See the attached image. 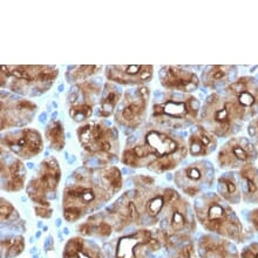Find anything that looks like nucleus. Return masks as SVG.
I'll list each match as a JSON object with an SVG mask.
<instances>
[{
  "label": "nucleus",
  "instance_id": "f257e3e1",
  "mask_svg": "<svg viewBox=\"0 0 258 258\" xmlns=\"http://www.w3.org/2000/svg\"><path fill=\"white\" fill-rule=\"evenodd\" d=\"M55 66H2V87L24 95L47 92L58 78Z\"/></svg>",
  "mask_w": 258,
  "mask_h": 258
},
{
  "label": "nucleus",
  "instance_id": "f03ea898",
  "mask_svg": "<svg viewBox=\"0 0 258 258\" xmlns=\"http://www.w3.org/2000/svg\"><path fill=\"white\" fill-rule=\"evenodd\" d=\"M200 121L201 126L207 131L220 138H224L237 131L244 119L224 93L220 94L214 92L201 106Z\"/></svg>",
  "mask_w": 258,
  "mask_h": 258
},
{
  "label": "nucleus",
  "instance_id": "7ed1b4c3",
  "mask_svg": "<svg viewBox=\"0 0 258 258\" xmlns=\"http://www.w3.org/2000/svg\"><path fill=\"white\" fill-rule=\"evenodd\" d=\"M201 102L194 95L166 93L152 108V119L156 123L171 128H184L199 120Z\"/></svg>",
  "mask_w": 258,
  "mask_h": 258
},
{
  "label": "nucleus",
  "instance_id": "20e7f679",
  "mask_svg": "<svg viewBox=\"0 0 258 258\" xmlns=\"http://www.w3.org/2000/svg\"><path fill=\"white\" fill-rule=\"evenodd\" d=\"M201 223L208 230L228 236L230 238H239L242 234V225L234 211L225 207L217 196L207 197L204 204L197 209Z\"/></svg>",
  "mask_w": 258,
  "mask_h": 258
},
{
  "label": "nucleus",
  "instance_id": "39448f33",
  "mask_svg": "<svg viewBox=\"0 0 258 258\" xmlns=\"http://www.w3.org/2000/svg\"><path fill=\"white\" fill-rule=\"evenodd\" d=\"M224 95L236 106L243 119L258 115V80L253 77H241L229 84Z\"/></svg>",
  "mask_w": 258,
  "mask_h": 258
},
{
  "label": "nucleus",
  "instance_id": "423d86ee",
  "mask_svg": "<svg viewBox=\"0 0 258 258\" xmlns=\"http://www.w3.org/2000/svg\"><path fill=\"white\" fill-rule=\"evenodd\" d=\"M150 91L146 86H139L126 92L124 99L117 106L116 121L128 128H138L143 122L148 110Z\"/></svg>",
  "mask_w": 258,
  "mask_h": 258
},
{
  "label": "nucleus",
  "instance_id": "0eeeda50",
  "mask_svg": "<svg viewBox=\"0 0 258 258\" xmlns=\"http://www.w3.org/2000/svg\"><path fill=\"white\" fill-rule=\"evenodd\" d=\"M79 141L89 153H108L113 148L116 133L100 122H89L78 131Z\"/></svg>",
  "mask_w": 258,
  "mask_h": 258
},
{
  "label": "nucleus",
  "instance_id": "6e6552de",
  "mask_svg": "<svg viewBox=\"0 0 258 258\" xmlns=\"http://www.w3.org/2000/svg\"><path fill=\"white\" fill-rule=\"evenodd\" d=\"M160 84L169 92L189 94L199 88L201 79L187 67L164 66L160 70Z\"/></svg>",
  "mask_w": 258,
  "mask_h": 258
},
{
  "label": "nucleus",
  "instance_id": "1a4fd4ad",
  "mask_svg": "<svg viewBox=\"0 0 258 258\" xmlns=\"http://www.w3.org/2000/svg\"><path fill=\"white\" fill-rule=\"evenodd\" d=\"M100 86L93 81H84L72 93L70 101V115L77 122L89 119L93 114L95 100L100 95Z\"/></svg>",
  "mask_w": 258,
  "mask_h": 258
},
{
  "label": "nucleus",
  "instance_id": "9d476101",
  "mask_svg": "<svg viewBox=\"0 0 258 258\" xmlns=\"http://www.w3.org/2000/svg\"><path fill=\"white\" fill-rule=\"evenodd\" d=\"M41 166L42 173L40 177L31 182L28 195L35 203L48 208L49 203L46 200V192L54 191L58 187L60 178H61V170L55 159H47L42 162Z\"/></svg>",
  "mask_w": 258,
  "mask_h": 258
},
{
  "label": "nucleus",
  "instance_id": "9b49d317",
  "mask_svg": "<svg viewBox=\"0 0 258 258\" xmlns=\"http://www.w3.org/2000/svg\"><path fill=\"white\" fill-rule=\"evenodd\" d=\"M154 67L150 64H126L108 66L106 77L113 84L124 86H145L153 79Z\"/></svg>",
  "mask_w": 258,
  "mask_h": 258
},
{
  "label": "nucleus",
  "instance_id": "f8f14e48",
  "mask_svg": "<svg viewBox=\"0 0 258 258\" xmlns=\"http://www.w3.org/2000/svg\"><path fill=\"white\" fill-rule=\"evenodd\" d=\"M143 143L148 147L150 153L149 157H155L154 162L162 159H167V157H173V159L180 160L181 157L174 156L175 154H180V155H184L185 154L184 147L182 148L180 143H178L177 140L173 135L161 131H154V129H152V131L147 132Z\"/></svg>",
  "mask_w": 258,
  "mask_h": 258
},
{
  "label": "nucleus",
  "instance_id": "ddd939ff",
  "mask_svg": "<svg viewBox=\"0 0 258 258\" xmlns=\"http://www.w3.org/2000/svg\"><path fill=\"white\" fill-rule=\"evenodd\" d=\"M34 102L25 99L2 100V129L28 122L37 112Z\"/></svg>",
  "mask_w": 258,
  "mask_h": 258
},
{
  "label": "nucleus",
  "instance_id": "4468645a",
  "mask_svg": "<svg viewBox=\"0 0 258 258\" xmlns=\"http://www.w3.org/2000/svg\"><path fill=\"white\" fill-rule=\"evenodd\" d=\"M5 143L14 154L25 159L38 155L44 149L40 133L31 128L23 129L17 134L7 135Z\"/></svg>",
  "mask_w": 258,
  "mask_h": 258
},
{
  "label": "nucleus",
  "instance_id": "2eb2a0df",
  "mask_svg": "<svg viewBox=\"0 0 258 258\" xmlns=\"http://www.w3.org/2000/svg\"><path fill=\"white\" fill-rule=\"evenodd\" d=\"M256 150L249 140L232 139L218 153V163L222 168H236L239 163H249Z\"/></svg>",
  "mask_w": 258,
  "mask_h": 258
},
{
  "label": "nucleus",
  "instance_id": "dca6fc26",
  "mask_svg": "<svg viewBox=\"0 0 258 258\" xmlns=\"http://www.w3.org/2000/svg\"><path fill=\"white\" fill-rule=\"evenodd\" d=\"M217 141L213 133L202 126H197L191 132L188 141L189 153L191 156H206L216 148Z\"/></svg>",
  "mask_w": 258,
  "mask_h": 258
},
{
  "label": "nucleus",
  "instance_id": "f3484780",
  "mask_svg": "<svg viewBox=\"0 0 258 258\" xmlns=\"http://www.w3.org/2000/svg\"><path fill=\"white\" fill-rule=\"evenodd\" d=\"M236 73L235 66H225V64H214L208 66L203 71L201 81L208 88L216 89L221 86L231 84L230 79Z\"/></svg>",
  "mask_w": 258,
  "mask_h": 258
},
{
  "label": "nucleus",
  "instance_id": "a211bd4d",
  "mask_svg": "<svg viewBox=\"0 0 258 258\" xmlns=\"http://www.w3.org/2000/svg\"><path fill=\"white\" fill-rule=\"evenodd\" d=\"M206 176V170H204V167L201 163L190 164V166L182 170L181 173L177 174V177H182L184 181L188 182V184L182 189L189 196H195L196 194L201 191L200 185L197 183L203 181Z\"/></svg>",
  "mask_w": 258,
  "mask_h": 258
},
{
  "label": "nucleus",
  "instance_id": "6ab92c4d",
  "mask_svg": "<svg viewBox=\"0 0 258 258\" xmlns=\"http://www.w3.org/2000/svg\"><path fill=\"white\" fill-rule=\"evenodd\" d=\"M122 100V93L114 84H107L103 89V94L100 101V116L109 117L115 112L117 106Z\"/></svg>",
  "mask_w": 258,
  "mask_h": 258
},
{
  "label": "nucleus",
  "instance_id": "aec40b11",
  "mask_svg": "<svg viewBox=\"0 0 258 258\" xmlns=\"http://www.w3.org/2000/svg\"><path fill=\"white\" fill-rule=\"evenodd\" d=\"M152 239V234L149 230H141L136 234L123 237L117 244L116 256L119 258H134L135 248L140 243H148Z\"/></svg>",
  "mask_w": 258,
  "mask_h": 258
},
{
  "label": "nucleus",
  "instance_id": "412c9836",
  "mask_svg": "<svg viewBox=\"0 0 258 258\" xmlns=\"http://www.w3.org/2000/svg\"><path fill=\"white\" fill-rule=\"evenodd\" d=\"M7 173H9V182L6 184L7 190L18 191L24 188L26 169H25L24 163L21 161H16L13 164H11Z\"/></svg>",
  "mask_w": 258,
  "mask_h": 258
},
{
  "label": "nucleus",
  "instance_id": "4be33fe9",
  "mask_svg": "<svg viewBox=\"0 0 258 258\" xmlns=\"http://www.w3.org/2000/svg\"><path fill=\"white\" fill-rule=\"evenodd\" d=\"M46 136H47L51 148L54 150H61L64 147V132L63 126L59 120L52 121L46 129Z\"/></svg>",
  "mask_w": 258,
  "mask_h": 258
},
{
  "label": "nucleus",
  "instance_id": "5701e85b",
  "mask_svg": "<svg viewBox=\"0 0 258 258\" xmlns=\"http://www.w3.org/2000/svg\"><path fill=\"white\" fill-rule=\"evenodd\" d=\"M173 204V213L170 217V228L173 231H182L187 225V217H185V204L181 203L180 199L175 201Z\"/></svg>",
  "mask_w": 258,
  "mask_h": 258
},
{
  "label": "nucleus",
  "instance_id": "b1692460",
  "mask_svg": "<svg viewBox=\"0 0 258 258\" xmlns=\"http://www.w3.org/2000/svg\"><path fill=\"white\" fill-rule=\"evenodd\" d=\"M241 176L246 185V194L250 197L258 200V170L255 167L246 164L241 170Z\"/></svg>",
  "mask_w": 258,
  "mask_h": 258
},
{
  "label": "nucleus",
  "instance_id": "393cba45",
  "mask_svg": "<svg viewBox=\"0 0 258 258\" xmlns=\"http://www.w3.org/2000/svg\"><path fill=\"white\" fill-rule=\"evenodd\" d=\"M101 70L100 66H75L68 68L66 78L68 82H78V81H86L92 75L98 73Z\"/></svg>",
  "mask_w": 258,
  "mask_h": 258
},
{
  "label": "nucleus",
  "instance_id": "a878e982",
  "mask_svg": "<svg viewBox=\"0 0 258 258\" xmlns=\"http://www.w3.org/2000/svg\"><path fill=\"white\" fill-rule=\"evenodd\" d=\"M103 177L107 183H108L114 192L119 191L121 187H122V176H121V171L119 168L116 167H109L107 168L103 173Z\"/></svg>",
  "mask_w": 258,
  "mask_h": 258
},
{
  "label": "nucleus",
  "instance_id": "bb28decb",
  "mask_svg": "<svg viewBox=\"0 0 258 258\" xmlns=\"http://www.w3.org/2000/svg\"><path fill=\"white\" fill-rule=\"evenodd\" d=\"M218 190L224 199L234 200V197L237 195L238 188L232 178L222 177L218 181Z\"/></svg>",
  "mask_w": 258,
  "mask_h": 258
},
{
  "label": "nucleus",
  "instance_id": "cd10ccee",
  "mask_svg": "<svg viewBox=\"0 0 258 258\" xmlns=\"http://www.w3.org/2000/svg\"><path fill=\"white\" fill-rule=\"evenodd\" d=\"M164 206H167V202L164 200V195L162 192V195L154 196L147 201V203L145 204V210L150 217H156L162 211Z\"/></svg>",
  "mask_w": 258,
  "mask_h": 258
},
{
  "label": "nucleus",
  "instance_id": "c85d7f7f",
  "mask_svg": "<svg viewBox=\"0 0 258 258\" xmlns=\"http://www.w3.org/2000/svg\"><path fill=\"white\" fill-rule=\"evenodd\" d=\"M2 245L6 246V249H7L6 257L11 258V257H16L18 255H20V253L24 251L25 242H24V238L21 237V236H18V237H16L14 239H11V241L3 242Z\"/></svg>",
  "mask_w": 258,
  "mask_h": 258
},
{
  "label": "nucleus",
  "instance_id": "c756f323",
  "mask_svg": "<svg viewBox=\"0 0 258 258\" xmlns=\"http://www.w3.org/2000/svg\"><path fill=\"white\" fill-rule=\"evenodd\" d=\"M84 249V241L81 238H72L64 246L63 258H73Z\"/></svg>",
  "mask_w": 258,
  "mask_h": 258
},
{
  "label": "nucleus",
  "instance_id": "7c9ffc66",
  "mask_svg": "<svg viewBox=\"0 0 258 258\" xmlns=\"http://www.w3.org/2000/svg\"><path fill=\"white\" fill-rule=\"evenodd\" d=\"M82 211L80 209H78V208H74V207H67L63 209V217L66 218V221L68 222H74L79 220L82 216Z\"/></svg>",
  "mask_w": 258,
  "mask_h": 258
},
{
  "label": "nucleus",
  "instance_id": "2f4dec72",
  "mask_svg": "<svg viewBox=\"0 0 258 258\" xmlns=\"http://www.w3.org/2000/svg\"><path fill=\"white\" fill-rule=\"evenodd\" d=\"M14 213V208L11 203L7 201L2 200V204H0V215H2V221L7 220L11 215Z\"/></svg>",
  "mask_w": 258,
  "mask_h": 258
},
{
  "label": "nucleus",
  "instance_id": "473e14b6",
  "mask_svg": "<svg viewBox=\"0 0 258 258\" xmlns=\"http://www.w3.org/2000/svg\"><path fill=\"white\" fill-rule=\"evenodd\" d=\"M248 133L251 138H255L258 145V115L250 122L248 127Z\"/></svg>",
  "mask_w": 258,
  "mask_h": 258
},
{
  "label": "nucleus",
  "instance_id": "72a5a7b5",
  "mask_svg": "<svg viewBox=\"0 0 258 258\" xmlns=\"http://www.w3.org/2000/svg\"><path fill=\"white\" fill-rule=\"evenodd\" d=\"M35 213H37L38 216L44 217V218H49L52 216L53 211L51 209H48L47 207H35Z\"/></svg>",
  "mask_w": 258,
  "mask_h": 258
},
{
  "label": "nucleus",
  "instance_id": "f704fd0d",
  "mask_svg": "<svg viewBox=\"0 0 258 258\" xmlns=\"http://www.w3.org/2000/svg\"><path fill=\"white\" fill-rule=\"evenodd\" d=\"M98 232L101 236H108L112 232V227L108 223H106V222H101L98 227Z\"/></svg>",
  "mask_w": 258,
  "mask_h": 258
},
{
  "label": "nucleus",
  "instance_id": "c9c22d12",
  "mask_svg": "<svg viewBox=\"0 0 258 258\" xmlns=\"http://www.w3.org/2000/svg\"><path fill=\"white\" fill-rule=\"evenodd\" d=\"M180 255L182 258H191L194 255V246L192 244H188L182 248Z\"/></svg>",
  "mask_w": 258,
  "mask_h": 258
},
{
  "label": "nucleus",
  "instance_id": "e433bc0d",
  "mask_svg": "<svg viewBox=\"0 0 258 258\" xmlns=\"http://www.w3.org/2000/svg\"><path fill=\"white\" fill-rule=\"evenodd\" d=\"M256 229H257V230H258V227H257V228H256Z\"/></svg>",
  "mask_w": 258,
  "mask_h": 258
}]
</instances>
